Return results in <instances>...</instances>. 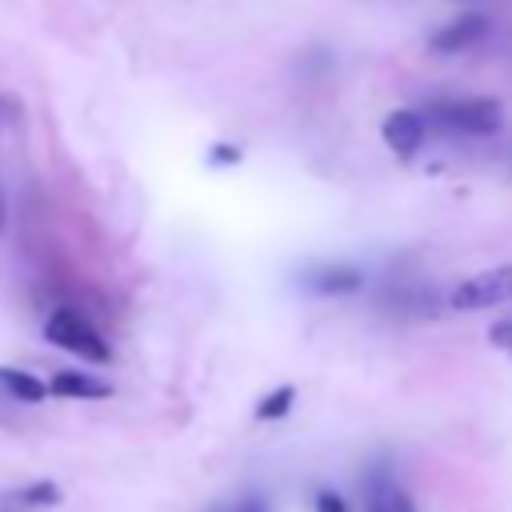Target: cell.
<instances>
[{
	"label": "cell",
	"instance_id": "cell-8",
	"mask_svg": "<svg viewBox=\"0 0 512 512\" xmlns=\"http://www.w3.org/2000/svg\"><path fill=\"white\" fill-rule=\"evenodd\" d=\"M48 504H60V488L48 480H36L20 492L0 496V512H32V508H48Z\"/></svg>",
	"mask_w": 512,
	"mask_h": 512
},
{
	"label": "cell",
	"instance_id": "cell-3",
	"mask_svg": "<svg viewBox=\"0 0 512 512\" xmlns=\"http://www.w3.org/2000/svg\"><path fill=\"white\" fill-rule=\"evenodd\" d=\"M512 300V264H500V268H488V272H476L468 280H460L448 296V304L456 312H480V308H496Z\"/></svg>",
	"mask_w": 512,
	"mask_h": 512
},
{
	"label": "cell",
	"instance_id": "cell-16",
	"mask_svg": "<svg viewBox=\"0 0 512 512\" xmlns=\"http://www.w3.org/2000/svg\"><path fill=\"white\" fill-rule=\"evenodd\" d=\"M0 224H4V204H0Z\"/></svg>",
	"mask_w": 512,
	"mask_h": 512
},
{
	"label": "cell",
	"instance_id": "cell-5",
	"mask_svg": "<svg viewBox=\"0 0 512 512\" xmlns=\"http://www.w3.org/2000/svg\"><path fill=\"white\" fill-rule=\"evenodd\" d=\"M484 28H488V20L480 12H464V16H456L448 28H440L432 36V52H460V48L476 44L484 36Z\"/></svg>",
	"mask_w": 512,
	"mask_h": 512
},
{
	"label": "cell",
	"instance_id": "cell-7",
	"mask_svg": "<svg viewBox=\"0 0 512 512\" xmlns=\"http://www.w3.org/2000/svg\"><path fill=\"white\" fill-rule=\"evenodd\" d=\"M368 512H416L408 492L388 476V472H376L368 480Z\"/></svg>",
	"mask_w": 512,
	"mask_h": 512
},
{
	"label": "cell",
	"instance_id": "cell-6",
	"mask_svg": "<svg viewBox=\"0 0 512 512\" xmlns=\"http://www.w3.org/2000/svg\"><path fill=\"white\" fill-rule=\"evenodd\" d=\"M48 392L64 396V400H104V396H112V384H104L96 376H84V372H56L48 380Z\"/></svg>",
	"mask_w": 512,
	"mask_h": 512
},
{
	"label": "cell",
	"instance_id": "cell-2",
	"mask_svg": "<svg viewBox=\"0 0 512 512\" xmlns=\"http://www.w3.org/2000/svg\"><path fill=\"white\" fill-rule=\"evenodd\" d=\"M436 124L468 132V136H492L500 128V104L492 96H468V100H448L428 108Z\"/></svg>",
	"mask_w": 512,
	"mask_h": 512
},
{
	"label": "cell",
	"instance_id": "cell-12",
	"mask_svg": "<svg viewBox=\"0 0 512 512\" xmlns=\"http://www.w3.org/2000/svg\"><path fill=\"white\" fill-rule=\"evenodd\" d=\"M312 508L316 512H348V504H344L340 492H316V504Z\"/></svg>",
	"mask_w": 512,
	"mask_h": 512
},
{
	"label": "cell",
	"instance_id": "cell-1",
	"mask_svg": "<svg viewBox=\"0 0 512 512\" xmlns=\"http://www.w3.org/2000/svg\"><path fill=\"white\" fill-rule=\"evenodd\" d=\"M44 336H48L56 348H64V352H76L80 360H92V364H108V360H112L108 340H104L80 312H72V308H56V312L48 316V324H44Z\"/></svg>",
	"mask_w": 512,
	"mask_h": 512
},
{
	"label": "cell",
	"instance_id": "cell-11",
	"mask_svg": "<svg viewBox=\"0 0 512 512\" xmlns=\"http://www.w3.org/2000/svg\"><path fill=\"white\" fill-rule=\"evenodd\" d=\"M292 400H296V388H292V384L272 388V392H268V396L256 404V420H280V416H288Z\"/></svg>",
	"mask_w": 512,
	"mask_h": 512
},
{
	"label": "cell",
	"instance_id": "cell-13",
	"mask_svg": "<svg viewBox=\"0 0 512 512\" xmlns=\"http://www.w3.org/2000/svg\"><path fill=\"white\" fill-rule=\"evenodd\" d=\"M488 340H492L496 348H504V352H512V320H504V324H492V332H488Z\"/></svg>",
	"mask_w": 512,
	"mask_h": 512
},
{
	"label": "cell",
	"instance_id": "cell-14",
	"mask_svg": "<svg viewBox=\"0 0 512 512\" xmlns=\"http://www.w3.org/2000/svg\"><path fill=\"white\" fill-rule=\"evenodd\" d=\"M236 160H240L236 148H228V144H216V148H212V164H236Z\"/></svg>",
	"mask_w": 512,
	"mask_h": 512
},
{
	"label": "cell",
	"instance_id": "cell-15",
	"mask_svg": "<svg viewBox=\"0 0 512 512\" xmlns=\"http://www.w3.org/2000/svg\"><path fill=\"white\" fill-rule=\"evenodd\" d=\"M232 512H264V500H256V496H248V500H240Z\"/></svg>",
	"mask_w": 512,
	"mask_h": 512
},
{
	"label": "cell",
	"instance_id": "cell-10",
	"mask_svg": "<svg viewBox=\"0 0 512 512\" xmlns=\"http://www.w3.org/2000/svg\"><path fill=\"white\" fill-rule=\"evenodd\" d=\"M312 288H316V292H324V296L356 292V288H360V272H356V268L328 264V268H316V272H312Z\"/></svg>",
	"mask_w": 512,
	"mask_h": 512
},
{
	"label": "cell",
	"instance_id": "cell-9",
	"mask_svg": "<svg viewBox=\"0 0 512 512\" xmlns=\"http://www.w3.org/2000/svg\"><path fill=\"white\" fill-rule=\"evenodd\" d=\"M0 388H4L8 396L24 400V404H40V400L48 396V384H44V380H36V376L24 372V368H4V364H0Z\"/></svg>",
	"mask_w": 512,
	"mask_h": 512
},
{
	"label": "cell",
	"instance_id": "cell-4",
	"mask_svg": "<svg viewBox=\"0 0 512 512\" xmlns=\"http://www.w3.org/2000/svg\"><path fill=\"white\" fill-rule=\"evenodd\" d=\"M380 132H384V144H388L400 160H412L416 148L424 144V120H420V112H412V108H396V112H388Z\"/></svg>",
	"mask_w": 512,
	"mask_h": 512
}]
</instances>
